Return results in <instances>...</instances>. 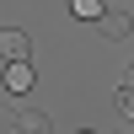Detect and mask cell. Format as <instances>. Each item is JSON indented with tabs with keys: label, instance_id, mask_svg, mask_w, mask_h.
I'll list each match as a JSON object with an SVG mask.
<instances>
[{
	"label": "cell",
	"instance_id": "cell-1",
	"mask_svg": "<svg viewBox=\"0 0 134 134\" xmlns=\"http://www.w3.org/2000/svg\"><path fill=\"white\" fill-rule=\"evenodd\" d=\"M97 27H102V38H107V43H124L129 32H134V16H129L124 5H107L102 16H97Z\"/></svg>",
	"mask_w": 134,
	"mask_h": 134
},
{
	"label": "cell",
	"instance_id": "cell-2",
	"mask_svg": "<svg viewBox=\"0 0 134 134\" xmlns=\"http://www.w3.org/2000/svg\"><path fill=\"white\" fill-rule=\"evenodd\" d=\"M27 54H32V38L21 27H5L0 32V59H11V64H27Z\"/></svg>",
	"mask_w": 134,
	"mask_h": 134
},
{
	"label": "cell",
	"instance_id": "cell-3",
	"mask_svg": "<svg viewBox=\"0 0 134 134\" xmlns=\"http://www.w3.org/2000/svg\"><path fill=\"white\" fill-rule=\"evenodd\" d=\"M16 129L21 134H54L48 113H38V107H16Z\"/></svg>",
	"mask_w": 134,
	"mask_h": 134
},
{
	"label": "cell",
	"instance_id": "cell-4",
	"mask_svg": "<svg viewBox=\"0 0 134 134\" xmlns=\"http://www.w3.org/2000/svg\"><path fill=\"white\" fill-rule=\"evenodd\" d=\"M5 91L11 97H27L32 91V64H11V70H5Z\"/></svg>",
	"mask_w": 134,
	"mask_h": 134
},
{
	"label": "cell",
	"instance_id": "cell-5",
	"mask_svg": "<svg viewBox=\"0 0 134 134\" xmlns=\"http://www.w3.org/2000/svg\"><path fill=\"white\" fill-rule=\"evenodd\" d=\"M113 107H118V118H124V124H134V86H118Z\"/></svg>",
	"mask_w": 134,
	"mask_h": 134
},
{
	"label": "cell",
	"instance_id": "cell-6",
	"mask_svg": "<svg viewBox=\"0 0 134 134\" xmlns=\"http://www.w3.org/2000/svg\"><path fill=\"white\" fill-rule=\"evenodd\" d=\"M70 11H75V16H81V21H97V16H102V0H70Z\"/></svg>",
	"mask_w": 134,
	"mask_h": 134
},
{
	"label": "cell",
	"instance_id": "cell-7",
	"mask_svg": "<svg viewBox=\"0 0 134 134\" xmlns=\"http://www.w3.org/2000/svg\"><path fill=\"white\" fill-rule=\"evenodd\" d=\"M0 129H16V102H5V107H0Z\"/></svg>",
	"mask_w": 134,
	"mask_h": 134
},
{
	"label": "cell",
	"instance_id": "cell-8",
	"mask_svg": "<svg viewBox=\"0 0 134 134\" xmlns=\"http://www.w3.org/2000/svg\"><path fill=\"white\" fill-rule=\"evenodd\" d=\"M124 86H134V59H129V70H124Z\"/></svg>",
	"mask_w": 134,
	"mask_h": 134
},
{
	"label": "cell",
	"instance_id": "cell-9",
	"mask_svg": "<svg viewBox=\"0 0 134 134\" xmlns=\"http://www.w3.org/2000/svg\"><path fill=\"white\" fill-rule=\"evenodd\" d=\"M102 5H113V0H102Z\"/></svg>",
	"mask_w": 134,
	"mask_h": 134
},
{
	"label": "cell",
	"instance_id": "cell-10",
	"mask_svg": "<svg viewBox=\"0 0 134 134\" xmlns=\"http://www.w3.org/2000/svg\"><path fill=\"white\" fill-rule=\"evenodd\" d=\"M81 134H91V129H81Z\"/></svg>",
	"mask_w": 134,
	"mask_h": 134
}]
</instances>
